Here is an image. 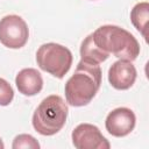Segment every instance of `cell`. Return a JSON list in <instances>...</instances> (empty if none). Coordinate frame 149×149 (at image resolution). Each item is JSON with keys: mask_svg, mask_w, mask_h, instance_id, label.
Wrapping results in <instances>:
<instances>
[{"mask_svg": "<svg viewBox=\"0 0 149 149\" xmlns=\"http://www.w3.org/2000/svg\"><path fill=\"white\" fill-rule=\"evenodd\" d=\"M101 85V69L99 64L80 59L74 73L68 79L64 91L66 102L73 107L88 105Z\"/></svg>", "mask_w": 149, "mask_h": 149, "instance_id": "6da1fadb", "label": "cell"}, {"mask_svg": "<svg viewBox=\"0 0 149 149\" xmlns=\"http://www.w3.org/2000/svg\"><path fill=\"white\" fill-rule=\"evenodd\" d=\"M94 44L108 56L112 54L119 59L135 61L140 54V44L137 40L126 29L105 24L92 33Z\"/></svg>", "mask_w": 149, "mask_h": 149, "instance_id": "7a4b0ae2", "label": "cell"}, {"mask_svg": "<svg viewBox=\"0 0 149 149\" xmlns=\"http://www.w3.org/2000/svg\"><path fill=\"white\" fill-rule=\"evenodd\" d=\"M68 112V106L62 97L56 94L49 95L35 109L31 120L33 127L43 136L55 135L64 127Z\"/></svg>", "mask_w": 149, "mask_h": 149, "instance_id": "3957f363", "label": "cell"}, {"mask_svg": "<svg viewBox=\"0 0 149 149\" xmlns=\"http://www.w3.org/2000/svg\"><path fill=\"white\" fill-rule=\"evenodd\" d=\"M71 51L58 43H44L36 52V62L41 70L62 79L72 65Z\"/></svg>", "mask_w": 149, "mask_h": 149, "instance_id": "277c9868", "label": "cell"}, {"mask_svg": "<svg viewBox=\"0 0 149 149\" xmlns=\"http://www.w3.org/2000/svg\"><path fill=\"white\" fill-rule=\"evenodd\" d=\"M29 38L26 21L19 15H6L0 20V42L9 49H20Z\"/></svg>", "mask_w": 149, "mask_h": 149, "instance_id": "5b68a950", "label": "cell"}, {"mask_svg": "<svg viewBox=\"0 0 149 149\" xmlns=\"http://www.w3.org/2000/svg\"><path fill=\"white\" fill-rule=\"evenodd\" d=\"M72 144L77 149H109L111 144L99 128L91 123L78 125L71 134Z\"/></svg>", "mask_w": 149, "mask_h": 149, "instance_id": "8992f818", "label": "cell"}, {"mask_svg": "<svg viewBox=\"0 0 149 149\" xmlns=\"http://www.w3.org/2000/svg\"><path fill=\"white\" fill-rule=\"evenodd\" d=\"M135 123L136 116L130 108L118 107L108 113L105 127L111 135L115 137H123L133 132Z\"/></svg>", "mask_w": 149, "mask_h": 149, "instance_id": "52a82bcc", "label": "cell"}, {"mask_svg": "<svg viewBox=\"0 0 149 149\" xmlns=\"http://www.w3.org/2000/svg\"><path fill=\"white\" fill-rule=\"evenodd\" d=\"M137 77L135 66L130 61L119 59L108 70V81L116 90H128L133 86Z\"/></svg>", "mask_w": 149, "mask_h": 149, "instance_id": "ba28073f", "label": "cell"}, {"mask_svg": "<svg viewBox=\"0 0 149 149\" xmlns=\"http://www.w3.org/2000/svg\"><path fill=\"white\" fill-rule=\"evenodd\" d=\"M15 84L19 92L26 97H33L41 92L43 78L41 73L33 68L22 69L15 77Z\"/></svg>", "mask_w": 149, "mask_h": 149, "instance_id": "9c48e42d", "label": "cell"}, {"mask_svg": "<svg viewBox=\"0 0 149 149\" xmlns=\"http://www.w3.org/2000/svg\"><path fill=\"white\" fill-rule=\"evenodd\" d=\"M109 56L102 52L93 42L92 34H90L80 45V59L92 64H100L105 62Z\"/></svg>", "mask_w": 149, "mask_h": 149, "instance_id": "30bf717a", "label": "cell"}, {"mask_svg": "<svg viewBox=\"0 0 149 149\" xmlns=\"http://www.w3.org/2000/svg\"><path fill=\"white\" fill-rule=\"evenodd\" d=\"M149 19V3L143 1L136 3L130 12V20L134 27L147 38V23Z\"/></svg>", "mask_w": 149, "mask_h": 149, "instance_id": "8fae6325", "label": "cell"}, {"mask_svg": "<svg viewBox=\"0 0 149 149\" xmlns=\"http://www.w3.org/2000/svg\"><path fill=\"white\" fill-rule=\"evenodd\" d=\"M40 143L37 140L29 135V134H20L15 136L12 148L13 149H21V148H29V149H40Z\"/></svg>", "mask_w": 149, "mask_h": 149, "instance_id": "7c38bea8", "label": "cell"}, {"mask_svg": "<svg viewBox=\"0 0 149 149\" xmlns=\"http://www.w3.org/2000/svg\"><path fill=\"white\" fill-rule=\"evenodd\" d=\"M14 98V91L9 83L0 78V106H8Z\"/></svg>", "mask_w": 149, "mask_h": 149, "instance_id": "4fadbf2b", "label": "cell"}, {"mask_svg": "<svg viewBox=\"0 0 149 149\" xmlns=\"http://www.w3.org/2000/svg\"><path fill=\"white\" fill-rule=\"evenodd\" d=\"M3 148H5V144H3V142H2V140L0 137V149H3Z\"/></svg>", "mask_w": 149, "mask_h": 149, "instance_id": "5bb4252c", "label": "cell"}]
</instances>
